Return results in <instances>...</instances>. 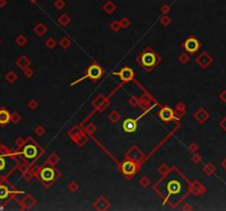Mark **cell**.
Here are the masks:
<instances>
[{
  "label": "cell",
  "mask_w": 226,
  "mask_h": 211,
  "mask_svg": "<svg viewBox=\"0 0 226 211\" xmlns=\"http://www.w3.org/2000/svg\"><path fill=\"white\" fill-rule=\"evenodd\" d=\"M102 68L100 67L98 65H92L88 67L87 72H86V75L84 77H82L81 79H78L77 81H82L83 79L85 78H89L92 79V80H97V79H100V77H102ZM77 81H75V83H73L72 85H74V84H76Z\"/></svg>",
  "instance_id": "obj_1"
},
{
  "label": "cell",
  "mask_w": 226,
  "mask_h": 211,
  "mask_svg": "<svg viewBox=\"0 0 226 211\" xmlns=\"http://www.w3.org/2000/svg\"><path fill=\"white\" fill-rule=\"evenodd\" d=\"M156 62H157V57L153 53L151 52H146L141 55V64L146 67H152V66L156 65Z\"/></svg>",
  "instance_id": "obj_2"
},
{
  "label": "cell",
  "mask_w": 226,
  "mask_h": 211,
  "mask_svg": "<svg viewBox=\"0 0 226 211\" xmlns=\"http://www.w3.org/2000/svg\"><path fill=\"white\" fill-rule=\"evenodd\" d=\"M183 46L188 53H195L200 49V43L195 38H189L188 40H186Z\"/></svg>",
  "instance_id": "obj_3"
},
{
  "label": "cell",
  "mask_w": 226,
  "mask_h": 211,
  "mask_svg": "<svg viewBox=\"0 0 226 211\" xmlns=\"http://www.w3.org/2000/svg\"><path fill=\"white\" fill-rule=\"evenodd\" d=\"M114 74L119 76L122 81H129L133 78V70L129 67H124L122 69H120L119 72L114 73Z\"/></svg>",
  "instance_id": "obj_4"
},
{
  "label": "cell",
  "mask_w": 226,
  "mask_h": 211,
  "mask_svg": "<svg viewBox=\"0 0 226 211\" xmlns=\"http://www.w3.org/2000/svg\"><path fill=\"white\" fill-rule=\"evenodd\" d=\"M22 154L24 155L25 158H29V160H33L35 158L36 155H38V148L35 147L32 144H29V145H25L24 148L22 151Z\"/></svg>",
  "instance_id": "obj_5"
},
{
  "label": "cell",
  "mask_w": 226,
  "mask_h": 211,
  "mask_svg": "<svg viewBox=\"0 0 226 211\" xmlns=\"http://www.w3.org/2000/svg\"><path fill=\"white\" fill-rule=\"evenodd\" d=\"M196 63L199 64V66H201L202 68H207L208 66L211 65V63H212V57H211L206 52H204V53H202L196 59Z\"/></svg>",
  "instance_id": "obj_6"
},
{
  "label": "cell",
  "mask_w": 226,
  "mask_h": 211,
  "mask_svg": "<svg viewBox=\"0 0 226 211\" xmlns=\"http://www.w3.org/2000/svg\"><path fill=\"white\" fill-rule=\"evenodd\" d=\"M159 116L160 118L163 120V121H170V120H174L175 119V116H174V111L172 109L168 108V107H164L160 110L159 112Z\"/></svg>",
  "instance_id": "obj_7"
},
{
  "label": "cell",
  "mask_w": 226,
  "mask_h": 211,
  "mask_svg": "<svg viewBox=\"0 0 226 211\" xmlns=\"http://www.w3.org/2000/svg\"><path fill=\"white\" fill-rule=\"evenodd\" d=\"M40 177L43 182H46V183L51 182V180H53V178H54V171H53L52 168H50V167H45V168H43L42 171H41Z\"/></svg>",
  "instance_id": "obj_8"
},
{
  "label": "cell",
  "mask_w": 226,
  "mask_h": 211,
  "mask_svg": "<svg viewBox=\"0 0 226 211\" xmlns=\"http://www.w3.org/2000/svg\"><path fill=\"white\" fill-rule=\"evenodd\" d=\"M9 121H11V115L5 108H0V126H6Z\"/></svg>",
  "instance_id": "obj_9"
},
{
  "label": "cell",
  "mask_w": 226,
  "mask_h": 211,
  "mask_svg": "<svg viewBox=\"0 0 226 211\" xmlns=\"http://www.w3.org/2000/svg\"><path fill=\"white\" fill-rule=\"evenodd\" d=\"M122 126H124V130L126 131V132L131 133L136 130V128H137V121L133 119H127V120H125Z\"/></svg>",
  "instance_id": "obj_10"
},
{
  "label": "cell",
  "mask_w": 226,
  "mask_h": 211,
  "mask_svg": "<svg viewBox=\"0 0 226 211\" xmlns=\"http://www.w3.org/2000/svg\"><path fill=\"white\" fill-rule=\"evenodd\" d=\"M135 172H136V166L132 162L127 161V162H125L124 164H122V173H124L125 175H127V176L132 175Z\"/></svg>",
  "instance_id": "obj_11"
},
{
  "label": "cell",
  "mask_w": 226,
  "mask_h": 211,
  "mask_svg": "<svg viewBox=\"0 0 226 211\" xmlns=\"http://www.w3.org/2000/svg\"><path fill=\"white\" fill-rule=\"evenodd\" d=\"M94 208L97 209V210H100V211L106 210V209L109 208V202L107 201L105 198L100 197L95 201V203H94Z\"/></svg>",
  "instance_id": "obj_12"
},
{
  "label": "cell",
  "mask_w": 226,
  "mask_h": 211,
  "mask_svg": "<svg viewBox=\"0 0 226 211\" xmlns=\"http://www.w3.org/2000/svg\"><path fill=\"white\" fill-rule=\"evenodd\" d=\"M16 64L20 69L23 70V69H25L27 67H30V65H31V61H30L27 56H21L17 59Z\"/></svg>",
  "instance_id": "obj_13"
},
{
  "label": "cell",
  "mask_w": 226,
  "mask_h": 211,
  "mask_svg": "<svg viewBox=\"0 0 226 211\" xmlns=\"http://www.w3.org/2000/svg\"><path fill=\"white\" fill-rule=\"evenodd\" d=\"M194 118L200 122V123H203V122H205V120L208 118V113L206 112L204 109H199V110L195 112Z\"/></svg>",
  "instance_id": "obj_14"
},
{
  "label": "cell",
  "mask_w": 226,
  "mask_h": 211,
  "mask_svg": "<svg viewBox=\"0 0 226 211\" xmlns=\"http://www.w3.org/2000/svg\"><path fill=\"white\" fill-rule=\"evenodd\" d=\"M181 188V185L179 182H175V180H172L168 184V191L169 193H178L179 190Z\"/></svg>",
  "instance_id": "obj_15"
},
{
  "label": "cell",
  "mask_w": 226,
  "mask_h": 211,
  "mask_svg": "<svg viewBox=\"0 0 226 211\" xmlns=\"http://www.w3.org/2000/svg\"><path fill=\"white\" fill-rule=\"evenodd\" d=\"M35 199H34L32 196H30V195H28V196H25L24 197V199H23V201H22V203L25 206V208H28V209H30L31 207H33L34 204H35Z\"/></svg>",
  "instance_id": "obj_16"
},
{
  "label": "cell",
  "mask_w": 226,
  "mask_h": 211,
  "mask_svg": "<svg viewBox=\"0 0 226 211\" xmlns=\"http://www.w3.org/2000/svg\"><path fill=\"white\" fill-rule=\"evenodd\" d=\"M46 31H48V28L45 27L44 24H42V23H39V24L36 25V27L33 29V32H34V33H35L38 36H42L43 34H44Z\"/></svg>",
  "instance_id": "obj_17"
},
{
  "label": "cell",
  "mask_w": 226,
  "mask_h": 211,
  "mask_svg": "<svg viewBox=\"0 0 226 211\" xmlns=\"http://www.w3.org/2000/svg\"><path fill=\"white\" fill-rule=\"evenodd\" d=\"M9 190H8L7 186L0 185V201H3L9 197Z\"/></svg>",
  "instance_id": "obj_18"
},
{
  "label": "cell",
  "mask_w": 226,
  "mask_h": 211,
  "mask_svg": "<svg viewBox=\"0 0 226 211\" xmlns=\"http://www.w3.org/2000/svg\"><path fill=\"white\" fill-rule=\"evenodd\" d=\"M6 80H8V83L10 84H13L14 81L18 79V75L16 74L14 72H12V70H9V72L6 74Z\"/></svg>",
  "instance_id": "obj_19"
},
{
  "label": "cell",
  "mask_w": 226,
  "mask_h": 211,
  "mask_svg": "<svg viewBox=\"0 0 226 211\" xmlns=\"http://www.w3.org/2000/svg\"><path fill=\"white\" fill-rule=\"evenodd\" d=\"M184 113H186V107L183 106V103H179L178 107L175 108V111H174V115H176L178 117H183Z\"/></svg>",
  "instance_id": "obj_20"
},
{
  "label": "cell",
  "mask_w": 226,
  "mask_h": 211,
  "mask_svg": "<svg viewBox=\"0 0 226 211\" xmlns=\"http://www.w3.org/2000/svg\"><path fill=\"white\" fill-rule=\"evenodd\" d=\"M27 42H28L27 38H25L24 35H22V34H20V35L17 36V39H16V43H17V44H18L20 47L24 46V45L27 44Z\"/></svg>",
  "instance_id": "obj_21"
},
{
  "label": "cell",
  "mask_w": 226,
  "mask_h": 211,
  "mask_svg": "<svg viewBox=\"0 0 226 211\" xmlns=\"http://www.w3.org/2000/svg\"><path fill=\"white\" fill-rule=\"evenodd\" d=\"M60 45H61L63 49H68L70 47V45H71V41H70V39L68 38H66V36H64V38H62L61 40H60Z\"/></svg>",
  "instance_id": "obj_22"
},
{
  "label": "cell",
  "mask_w": 226,
  "mask_h": 211,
  "mask_svg": "<svg viewBox=\"0 0 226 211\" xmlns=\"http://www.w3.org/2000/svg\"><path fill=\"white\" fill-rule=\"evenodd\" d=\"M108 118H109V120H110L111 122H117L118 120L120 119V116H119V113L117 112V111H113V112H110V115L108 116Z\"/></svg>",
  "instance_id": "obj_23"
},
{
  "label": "cell",
  "mask_w": 226,
  "mask_h": 211,
  "mask_svg": "<svg viewBox=\"0 0 226 211\" xmlns=\"http://www.w3.org/2000/svg\"><path fill=\"white\" fill-rule=\"evenodd\" d=\"M45 45H46V47H48V49H54L55 45H56V41H55L54 39L50 38V39H48V40L45 41Z\"/></svg>",
  "instance_id": "obj_24"
},
{
  "label": "cell",
  "mask_w": 226,
  "mask_h": 211,
  "mask_svg": "<svg viewBox=\"0 0 226 211\" xmlns=\"http://www.w3.org/2000/svg\"><path fill=\"white\" fill-rule=\"evenodd\" d=\"M179 61H180V63H182V64H186V63H189V61H190V56H189L188 54L182 53V54H180V56H179Z\"/></svg>",
  "instance_id": "obj_25"
},
{
  "label": "cell",
  "mask_w": 226,
  "mask_h": 211,
  "mask_svg": "<svg viewBox=\"0 0 226 211\" xmlns=\"http://www.w3.org/2000/svg\"><path fill=\"white\" fill-rule=\"evenodd\" d=\"M203 171L205 172V174H207V175H211V174L214 173L215 168H214V166H213V165H211V164H206L205 166H204Z\"/></svg>",
  "instance_id": "obj_26"
},
{
  "label": "cell",
  "mask_w": 226,
  "mask_h": 211,
  "mask_svg": "<svg viewBox=\"0 0 226 211\" xmlns=\"http://www.w3.org/2000/svg\"><path fill=\"white\" fill-rule=\"evenodd\" d=\"M28 107H29V109H31V110H35L39 107V102L36 100H34V99H31V100L28 102Z\"/></svg>",
  "instance_id": "obj_27"
},
{
  "label": "cell",
  "mask_w": 226,
  "mask_h": 211,
  "mask_svg": "<svg viewBox=\"0 0 226 211\" xmlns=\"http://www.w3.org/2000/svg\"><path fill=\"white\" fill-rule=\"evenodd\" d=\"M139 102H140V100H139L138 97H131L130 99H129V105L131 106V107H137V106L139 105Z\"/></svg>",
  "instance_id": "obj_28"
},
{
  "label": "cell",
  "mask_w": 226,
  "mask_h": 211,
  "mask_svg": "<svg viewBox=\"0 0 226 211\" xmlns=\"http://www.w3.org/2000/svg\"><path fill=\"white\" fill-rule=\"evenodd\" d=\"M20 120H21V116L19 115V113L14 112V113H12V115H11V122H12V123H14V124L19 123V122H20Z\"/></svg>",
  "instance_id": "obj_29"
},
{
  "label": "cell",
  "mask_w": 226,
  "mask_h": 211,
  "mask_svg": "<svg viewBox=\"0 0 226 211\" xmlns=\"http://www.w3.org/2000/svg\"><path fill=\"white\" fill-rule=\"evenodd\" d=\"M23 74H24V76L27 77V78H31V77L33 76L34 72H33V69H32V68L27 67L25 69H23Z\"/></svg>",
  "instance_id": "obj_30"
},
{
  "label": "cell",
  "mask_w": 226,
  "mask_h": 211,
  "mask_svg": "<svg viewBox=\"0 0 226 211\" xmlns=\"http://www.w3.org/2000/svg\"><path fill=\"white\" fill-rule=\"evenodd\" d=\"M34 132H35V134L39 135V136H42V135H44V133H45V129L43 128L42 126H36V128H35Z\"/></svg>",
  "instance_id": "obj_31"
},
{
  "label": "cell",
  "mask_w": 226,
  "mask_h": 211,
  "mask_svg": "<svg viewBox=\"0 0 226 211\" xmlns=\"http://www.w3.org/2000/svg\"><path fill=\"white\" fill-rule=\"evenodd\" d=\"M78 185L76 184L75 182H72L70 185H68V190L70 191H72V193H76L77 190H78Z\"/></svg>",
  "instance_id": "obj_32"
},
{
  "label": "cell",
  "mask_w": 226,
  "mask_h": 211,
  "mask_svg": "<svg viewBox=\"0 0 226 211\" xmlns=\"http://www.w3.org/2000/svg\"><path fill=\"white\" fill-rule=\"evenodd\" d=\"M59 22H60V24H62V25H66L68 22H70V18H68L67 16H62V17H60V19H59Z\"/></svg>",
  "instance_id": "obj_33"
},
{
  "label": "cell",
  "mask_w": 226,
  "mask_h": 211,
  "mask_svg": "<svg viewBox=\"0 0 226 211\" xmlns=\"http://www.w3.org/2000/svg\"><path fill=\"white\" fill-rule=\"evenodd\" d=\"M139 184H140L141 186L143 187V188H146V187H148V186H149V184H150L149 178H148V177H143L140 180H139Z\"/></svg>",
  "instance_id": "obj_34"
},
{
  "label": "cell",
  "mask_w": 226,
  "mask_h": 211,
  "mask_svg": "<svg viewBox=\"0 0 226 211\" xmlns=\"http://www.w3.org/2000/svg\"><path fill=\"white\" fill-rule=\"evenodd\" d=\"M86 131H87V133H89V134H93V133L96 131V126L94 123L87 124V126H86Z\"/></svg>",
  "instance_id": "obj_35"
},
{
  "label": "cell",
  "mask_w": 226,
  "mask_h": 211,
  "mask_svg": "<svg viewBox=\"0 0 226 211\" xmlns=\"http://www.w3.org/2000/svg\"><path fill=\"white\" fill-rule=\"evenodd\" d=\"M6 165H7V162H6L5 156L0 155V172L3 171V169L6 168Z\"/></svg>",
  "instance_id": "obj_36"
},
{
  "label": "cell",
  "mask_w": 226,
  "mask_h": 211,
  "mask_svg": "<svg viewBox=\"0 0 226 211\" xmlns=\"http://www.w3.org/2000/svg\"><path fill=\"white\" fill-rule=\"evenodd\" d=\"M85 142H86L85 135H79V136L77 137V140H76V143L78 144L79 146H83L84 144H85Z\"/></svg>",
  "instance_id": "obj_37"
},
{
  "label": "cell",
  "mask_w": 226,
  "mask_h": 211,
  "mask_svg": "<svg viewBox=\"0 0 226 211\" xmlns=\"http://www.w3.org/2000/svg\"><path fill=\"white\" fill-rule=\"evenodd\" d=\"M110 28H111V30H113V31L117 32L118 30L121 28V25H120V23H118V22H113L110 24Z\"/></svg>",
  "instance_id": "obj_38"
},
{
  "label": "cell",
  "mask_w": 226,
  "mask_h": 211,
  "mask_svg": "<svg viewBox=\"0 0 226 211\" xmlns=\"http://www.w3.org/2000/svg\"><path fill=\"white\" fill-rule=\"evenodd\" d=\"M129 24H130V21L127 20L126 18L122 19V20L120 21V25H121L122 28H128V27H129Z\"/></svg>",
  "instance_id": "obj_39"
},
{
  "label": "cell",
  "mask_w": 226,
  "mask_h": 211,
  "mask_svg": "<svg viewBox=\"0 0 226 211\" xmlns=\"http://www.w3.org/2000/svg\"><path fill=\"white\" fill-rule=\"evenodd\" d=\"M59 161H60L59 157H57L55 154H52V155L50 156V162L53 163V164H56V163H59Z\"/></svg>",
  "instance_id": "obj_40"
},
{
  "label": "cell",
  "mask_w": 226,
  "mask_h": 211,
  "mask_svg": "<svg viewBox=\"0 0 226 211\" xmlns=\"http://www.w3.org/2000/svg\"><path fill=\"white\" fill-rule=\"evenodd\" d=\"M104 9L106 10L108 13H110V12H113V10L115 9V6H113V5H110V3H108V5H106L104 7Z\"/></svg>",
  "instance_id": "obj_41"
},
{
  "label": "cell",
  "mask_w": 226,
  "mask_h": 211,
  "mask_svg": "<svg viewBox=\"0 0 226 211\" xmlns=\"http://www.w3.org/2000/svg\"><path fill=\"white\" fill-rule=\"evenodd\" d=\"M200 158H201V157H200L197 154H194V155L192 156V161H193L194 163H199V162H200Z\"/></svg>",
  "instance_id": "obj_42"
},
{
  "label": "cell",
  "mask_w": 226,
  "mask_h": 211,
  "mask_svg": "<svg viewBox=\"0 0 226 211\" xmlns=\"http://www.w3.org/2000/svg\"><path fill=\"white\" fill-rule=\"evenodd\" d=\"M139 106H140L141 108H147L148 107V101H146V100H143V101H140V102H139Z\"/></svg>",
  "instance_id": "obj_43"
},
{
  "label": "cell",
  "mask_w": 226,
  "mask_h": 211,
  "mask_svg": "<svg viewBox=\"0 0 226 211\" xmlns=\"http://www.w3.org/2000/svg\"><path fill=\"white\" fill-rule=\"evenodd\" d=\"M169 23H170L169 18H163V19H162V24H163V25H168Z\"/></svg>",
  "instance_id": "obj_44"
},
{
  "label": "cell",
  "mask_w": 226,
  "mask_h": 211,
  "mask_svg": "<svg viewBox=\"0 0 226 211\" xmlns=\"http://www.w3.org/2000/svg\"><path fill=\"white\" fill-rule=\"evenodd\" d=\"M7 5V1L6 0H0V8H3Z\"/></svg>",
  "instance_id": "obj_45"
},
{
  "label": "cell",
  "mask_w": 226,
  "mask_h": 211,
  "mask_svg": "<svg viewBox=\"0 0 226 211\" xmlns=\"http://www.w3.org/2000/svg\"><path fill=\"white\" fill-rule=\"evenodd\" d=\"M221 99L223 101H226V91H224L223 94H221Z\"/></svg>",
  "instance_id": "obj_46"
},
{
  "label": "cell",
  "mask_w": 226,
  "mask_h": 211,
  "mask_svg": "<svg viewBox=\"0 0 226 211\" xmlns=\"http://www.w3.org/2000/svg\"><path fill=\"white\" fill-rule=\"evenodd\" d=\"M16 143L18 144V145H21V144L23 143V140H22V139H20V137H19V139H17V140H16Z\"/></svg>",
  "instance_id": "obj_47"
},
{
  "label": "cell",
  "mask_w": 226,
  "mask_h": 211,
  "mask_svg": "<svg viewBox=\"0 0 226 211\" xmlns=\"http://www.w3.org/2000/svg\"><path fill=\"white\" fill-rule=\"evenodd\" d=\"M221 126H222V128H224V129H226V119H224L223 121H222V123H221Z\"/></svg>",
  "instance_id": "obj_48"
},
{
  "label": "cell",
  "mask_w": 226,
  "mask_h": 211,
  "mask_svg": "<svg viewBox=\"0 0 226 211\" xmlns=\"http://www.w3.org/2000/svg\"><path fill=\"white\" fill-rule=\"evenodd\" d=\"M190 148H191V150H196L197 146L195 145V144H191V145H190Z\"/></svg>",
  "instance_id": "obj_49"
},
{
  "label": "cell",
  "mask_w": 226,
  "mask_h": 211,
  "mask_svg": "<svg viewBox=\"0 0 226 211\" xmlns=\"http://www.w3.org/2000/svg\"><path fill=\"white\" fill-rule=\"evenodd\" d=\"M223 166H224V167H225V168H226V160L224 161V163H223Z\"/></svg>",
  "instance_id": "obj_50"
},
{
  "label": "cell",
  "mask_w": 226,
  "mask_h": 211,
  "mask_svg": "<svg viewBox=\"0 0 226 211\" xmlns=\"http://www.w3.org/2000/svg\"><path fill=\"white\" fill-rule=\"evenodd\" d=\"M0 44H1V40H0Z\"/></svg>",
  "instance_id": "obj_51"
},
{
  "label": "cell",
  "mask_w": 226,
  "mask_h": 211,
  "mask_svg": "<svg viewBox=\"0 0 226 211\" xmlns=\"http://www.w3.org/2000/svg\"><path fill=\"white\" fill-rule=\"evenodd\" d=\"M31 1H34V0H31Z\"/></svg>",
  "instance_id": "obj_52"
}]
</instances>
